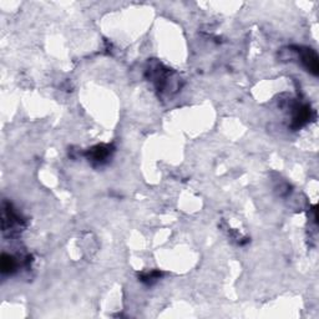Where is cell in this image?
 I'll use <instances>...</instances> for the list:
<instances>
[{
	"label": "cell",
	"mask_w": 319,
	"mask_h": 319,
	"mask_svg": "<svg viewBox=\"0 0 319 319\" xmlns=\"http://www.w3.org/2000/svg\"><path fill=\"white\" fill-rule=\"evenodd\" d=\"M301 54L302 61L307 66V69L313 74L318 73V57H317L316 52L312 51L311 49H306L301 50Z\"/></svg>",
	"instance_id": "1"
}]
</instances>
